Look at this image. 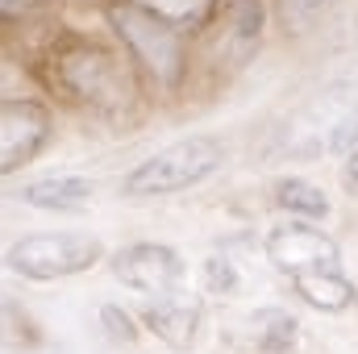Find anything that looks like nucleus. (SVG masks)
Segmentation results:
<instances>
[{
    "mask_svg": "<svg viewBox=\"0 0 358 354\" xmlns=\"http://www.w3.org/2000/svg\"><path fill=\"white\" fill-rule=\"evenodd\" d=\"M59 84L71 92L76 100H84L96 113H125L138 100V84L129 76V67L104 50V46H71L59 55Z\"/></svg>",
    "mask_w": 358,
    "mask_h": 354,
    "instance_id": "f257e3e1",
    "label": "nucleus"
},
{
    "mask_svg": "<svg viewBox=\"0 0 358 354\" xmlns=\"http://www.w3.org/2000/svg\"><path fill=\"white\" fill-rule=\"evenodd\" d=\"M221 159H225V146L208 134H196V138L171 142L167 150L150 155L146 163H138L121 179V192L125 196H171V192L196 187L200 179H208L221 167Z\"/></svg>",
    "mask_w": 358,
    "mask_h": 354,
    "instance_id": "f03ea898",
    "label": "nucleus"
},
{
    "mask_svg": "<svg viewBox=\"0 0 358 354\" xmlns=\"http://www.w3.org/2000/svg\"><path fill=\"white\" fill-rule=\"evenodd\" d=\"M108 21H113L117 38L125 42V50L150 71L155 84L179 88L187 63H183V38H179V29L171 21H163V17H155V13L129 4V0H113Z\"/></svg>",
    "mask_w": 358,
    "mask_h": 354,
    "instance_id": "7ed1b4c3",
    "label": "nucleus"
},
{
    "mask_svg": "<svg viewBox=\"0 0 358 354\" xmlns=\"http://www.w3.org/2000/svg\"><path fill=\"white\" fill-rule=\"evenodd\" d=\"M104 255L96 234H29L21 242L8 246V271H17L21 279H67L88 271Z\"/></svg>",
    "mask_w": 358,
    "mask_h": 354,
    "instance_id": "20e7f679",
    "label": "nucleus"
},
{
    "mask_svg": "<svg viewBox=\"0 0 358 354\" xmlns=\"http://www.w3.org/2000/svg\"><path fill=\"white\" fill-rule=\"evenodd\" d=\"M267 259L275 271H283L292 283L321 271H342V250L329 234L313 225H275L267 234Z\"/></svg>",
    "mask_w": 358,
    "mask_h": 354,
    "instance_id": "39448f33",
    "label": "nucleus"
},
{
    "mask_svg": "<svg viewBox=\"0 0 358 354\" xmlns=\"http://www.w3.org/2000/svg\"><path fill=\"white\" fill-rule=\"evenodd\" d=\"M113 275H117L125 288H134V292H142V296L159 300V296L179 292V283H183L187 267H183V259H179L171 246L138 242V246L117 250V259H113Z\"/></svg>",
    "mask_w": 358,
    "mask_h": 354,
    "instance_id": "423d86ee",
    "label": "nucleus"
},
{
    "mask_svg": "<svg viewBox=\"0 0 358 354\" xmlns=\"http://www.w3.org/2000/svg\"><path fill=\"white\" fill-rule=\"evenodd\" d=\"M50 138V108L38 100H4L0 104V171H17L29 163Z\"/></svg>",
    "mask_w": 358,
    "mask_h": 354,
    "instance_id": "0eeeda50",
    "label": "nucleus"
},
{
    "mask_svg": "<svg viewBox=\"0 0 358 354\" xmlns=\"http://www.w3.org/2000/svg\"><path fill=\"white\" fill-rule=\"evenodd\" d=\"M142 321L150 325V334H159L167 346H192L196 330H200V300L187 296L183 288L171 296H159L142 309Z\"/></svg>",
    "mask_w": 358,
    "mask_h": 354,
    "instance_id": "6e6552de",
    "label": "nucleus"
},
{
    "mask_svg": "<svg viewBox=\"0 0 358 354\" xmlns=\"http://www.w3.org/2000/svg\"><path fill=\"white\" fill-rule=\"evenodd\" d=\"M21 200L34 208H50V213H80L92 200V183L76 176H46L21 187Z\"/></svg>",
    "mask_w": 358,
    "mask_h": 354,
    "instance_id": "1a4fd4ad",
    "label": "nucleus"
},
{
    "mask_svg": "<svg viewBox=\"0 0 358 354\" xmlns=\"http://www.w3.org/2000/svg\"><path fill=\"white\" fill-rule=\"evenodd\" d=\"M296 334H300V321L283 309H259L246 317V338L259 354H283L296 346Z\"/></svg>",
    "mask_w": 358,
    "mask_h": 354,
    "instance_id": "9d476101",
    "label": "nucleus"
},
{
    "mask_svg": "<svg viewBox=\"0 0 358 354\" xmlns=\"http://www.w3.org/2000/svg\"><path fill=\"white\" fill-rule=\"evenodd\" d=\"M296 292H300L313 309H321V313H342V309L355 300V288H350V279H346L342 271L304 275V279H296Z\"/></svg>",
    "mask_w": 358,
    "mask_h": 354,
    "instance_id": "9b49d317",
    "label": "nucleus"
},
{
    "mask_svg": "<svg viewBox=\"0 0 358 354\" xmlns=\"http://www.w3.org/2000/svg\"><path fill=\"white\" fill-rule=\"evenodd\" d=\"M275 200L283 204V208H292V213H300V217H325L329 213V200H325V192L317 187V183H308V179H279V187H275Z\"/></svg>",
    "mask_w": 358,
    "mask_h": 354,
    "instance_id": "f8f14e48",
    "label": "nucleus"
},
{
    "mask_svg": "<svg viewBox=\"0 0 358 354\" xmlns=\"http://www.w3.org/2000/svg\"><path fill=\"white\" fill-rule=\"evenodd\" d=\"M129 4H138V8H146V13H155V17H163V21H171V25H196V21L208 17L221 0H129Z\"/></svg>",
    "mask_w": 358,
    "mask_h": 354,
    "instance_id": "ddd939ff",
    "label": "nucleus"
},
{
    "mask_svg": "<svg viewBox=\"0 0 358 354\" xmlns=\"http://www.w3.org/2000/svg\"><path fill=\"white\" fill-rule=\"evenodd\" d=\"M329 4H334V0H279V17H283L287 29L300 34V29H308V25L321 17Z\"/></svg>",
    "mask_w": 358,
    "mask_h": 354,
    "instance_id": "4468645a",
    "label": "nucleus"
},
{
    "mask_svg": "<svg viewBox=\"0 0 358 354\" xmlns=\"http://www.w3.org/2000/svg\"><path fill=\"white\" fill-rule=\"evenodd\" d=\"M329 150H334V155H355L358 150V108H350V113L338 117V125H334V134H329Z\"/></svg>",
    "mask_w": 358,
    "mask_h": 354,
    "instance_id": "2eb2a0df",
    "label": "nucleus"
},
{
    "mask_svg": "<svg viewBox=\"0 0 358 354\" xmlns=\"http://www.w3.org/2000/svg\"><path fill=\"white\" fill-rule=\"evenodd\" d=\"M100 321H104V334H108L113 342H121V346H129V342L138 338V330L129 325V313L117 309V304H104V309H100Z\"/></svg>",
    "mask_w": 358,
    "mask_h": 354,
    "instance_id": "dca6fc26",
    "label": "nucleus"
},
{
    "mask_svg": "<svg viewBox=\"0 0 358 354\" xmlns=\"http://www.w3.org/2000/svg\"><path fill=\"white\" fill-rule=\"evenodd\" d=\"M204 283H208V292H221V296H229V292L238 288V271L229 267V259L213 255V259L204 263Z\"/></svg>",
    "mask_w": 358,
    "mask_h": 354,
    "instance_id": "f3484780",
    "label": "nucleus"
},
{
    "mask_svg": "<svg viewBox=\"0 0 358 354\" xmlns=\"http://www.w3.org/2000/svg\"><path fill=\"white\" fill-rule=\"evenodd\" d=\"M342 183H346V192L358 196V150L355 155H346V167H342Z\"/></svg>",
    "mask_w": 358,
    "mask_h": 354,
    "instance_id": "a211bd4d",
    "label": "nucleus"
}]
</instances>
